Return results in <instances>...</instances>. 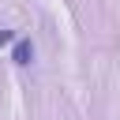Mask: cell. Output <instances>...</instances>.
<instances>
[{
  "mask_svg": "<svg viewBox=\"0 0 120 120\" xmlns=\"http://www.w3.org/2000/svg\"><path fill=\"white\" fill-rule=\"evenodd\" d=\"M11 56H15V64H30V60H34V45H30V41H19Z\"/></svg>",
  "mask_w": 120,
  "mask_h": 120,
  "instance_id": "1",
  "label": "cell"
},
{
  "mask_svg": "<svg viewBox=\"0 0 120 120\" xmlns=\"http://www.w3.org/2000/svg\"><path fill=\"white\" fill-rule=\"evenodd\" d=\"M11 38H15V34H11V30H0V45H8V41H11Z\"/></svg>",
  "mask_w": 120,
  "mask_h": 120,
  "instance_id": "2",
  "label": "cell"
}]
</instances>
